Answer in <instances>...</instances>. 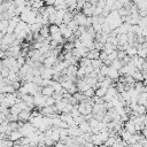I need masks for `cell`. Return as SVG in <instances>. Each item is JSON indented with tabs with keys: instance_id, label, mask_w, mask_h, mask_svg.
Wrapping results in <instances>:
<instances>
[{
	"instance_id": "1",
	"label": "cell",
	"mask_w": 147,
	"mask_h": 147,
	"mask_svg": "<svg viewBox=\"0 0 147 147\" xmlns=\"http://www.w3.org/2000/svg\"><path fill=\"white\" fill-rule=\"evenodd\" d=\"M78 110H79V113H80L82 115L86 116V115L92 114L93 106H92V105H90L88 102L83 101V102H79V103H78Z\"/></svg>"
},
{
	"instance_id": "2",
	"label": "cell",
	"mask_w": 147,
	"mask_h": 147,
	"mask_svg": "<svg viewBox=\"0 0 147 147\" xmlns=\"http://www.w3.org/2000/svg\"><path fill=\"white\" fill-rule=\"evenodd\" d=\"M45 101H46V96L42 95L41 93L33 95V102H34V106L37 108H39V109L44 108L45 107Z\"/></svg>"
},
{
	"instance_id": "3",
	"label": "cell",
	"mask_w": 147,
	"mask_h": 147,
	"mask_svg": "<svg viewBox=\"0 0 147 147\" xmlns=\"http://www.w3.org/2000/svg\"><path fill=\"white\" fill-rule=\"evenodd\" d=\"M86 18H87V16H86L83 11H76V13L74 14V20L78 23V25H84V26H85Z\"/></svg>"
},
{
	"instance_id": "4",
	"label": "cell",
	"mask_w": 147,
	"mask_h": 147,
	"mask_svg": "<svg viewBox=\"0 0 147 147\" xmlns=\"http://www.w3.org/2000/svg\"><path fill=\"white\" fill-rule=\"evenodd\" d=\"M57 61H59V59H57L56 55H49V56H46V57L44 59L42 63H44V65H45L46 68H52Z\"/></svg>"
},
{
	"instance_id": "5",
	"label": "cell",
	"mask_w": 147,
	"mask_h": 147,
	"mask_svg": "<svg viewBox=\"0 0 147 147\" xmlns=\"http://www.w3.org/2000/svg\"><path fill=\"white\" fill-rule=\"evenodd\" d=\"M60 26V30H61V34L63 36V38L64 39H69L70 37H72V34H74V32L67 26V24H64V23H62L61 25H59Z\"/></svg>"
},
{
	"instance_id": "6",
	"label": "cell",
	"mask_w": 147,
	"mask_h": 147,
	"mask_svg": "<svg viewBox=\"0 0 147 147\" xmlns=\"http://www.w3.org/2000/svg\"><path fill=\"white\" fill-rule=\"evenodd\" d=\"M76 86H77V90L78 92H85L87 88H90V85L86 83L85 79H77V83H76Z\"/></svg>"
},
{
	"instance_id": "7",
	"label": "cell",
	"mask_w": 147,
	"mask_h": 147,
	"mask_svg": "<svg viewBox=\"0 0 147 147\" xmlns=\"http://www.w3.org/2000/svg\"><path fill=\"white\" fill-rule=\"evenodd\" d=\"M31 110H29V109H25V110H22L20 114H18V121H21V122H28L29 119H30V117H31Z\"/></svg>"
},
{
	"instance_id": "8",
	"label": "cell",
	"mask_w": 147,
	"mask_h": 147,
	"mask_svg": "<svg viewBox=\"0 0 147 147\" xmlns=\"http://www.w3.org/2000/svg\"><path fill=\"white\" fill-rule=\"evenodd\" d=\"M132 113H134V114L138 115V116H142V115H145V114L147 113V110H146V107H145L144 105L137 103V106L132 109Z\"/></svg>"
},
{
	"instance_id": "9",
	"label": "cell",
	"mask_w": 147,
	"mask_h": 147,
	"mask_svg": "<svg viewBox=\"0 0 147 147\" xmlns=\"http://www.w3.org/2000/svg\"><path fill=\"white\" fill-rule=\"evenodd\" d=\"M110 79H113V80H117L118 78H119V71L117 70V69H115V68H113L111 65L109 67V70H108V75H107Z\"/></svg>"
},
{
	"instance_id": "10",
	"label": "cell",
	"mask_w": 147,
	"mask_h": 147,
	"mask_svg": "<svg viewBox=\"0 0 147 147\" xmlns=\"http://www.w3.org/2000/svg\"><path fill=\"white\" fill-rule=\"evenodd\" d=\"M124 129H125L126 131H129L130 133H132V134H134V133L137 132L136 126H134V123H133L131 119H129V121L124 122Z\"/></svg>"
},
{
	"instance_id": "11",
	"label": "cell",
	"mask_w": 147,
	"mask_h": 147,
	"mask_svg": "<svg viewBox=\"0 0 147 147\" xmlns=\"http://www.w3.org/2000/svg\"><path fill=\"white\" fill-rule=\"evenodd\" d=\"M29 26H30V30H31V32H32L33 34H38V33L40 32L41 28H42V24H41V23H38V22H34V23L30 24Z\"/></svg>"
},
{
	"instance_id": "12",
	"label": "cell",
	"mask_w": 147,
	"mask_h": 147,
	"mask_svg": "<svg viewBox=\"0 0 147 147\" xmlns=\"http://www.w3.org/2000/svg\"><path fill=\"white\" fill-rule=\"evenodd\" d=\"M54 88L52 85H47V86H44L42 90H41V94L45 95V96H52L54 94Z\"/></svg>"
},
{
	"instance_id": "13",
	"label": "cell",
	"mask_w": 147,
	"mask_h": 147,
	"mask_svg": "<svg viewBox=\"0 0 147 147\" xmlns=\"http://www.w3.org/2000/svg\"><path fill=\"white\" fill-rule=\"evenodd\" d=\"M22 133L20 132V130H15V131H11L10 134L8 136V139L11 140V141H16V140H20L22 138Z\"/></svg>"
},
{
	"instance_id": "14",
	"label": "cell",
	"mask_w": 147,
	"mask_h": 147,
	"mask_svg": "<svg viewBox=\"0 0 147 147\" xmlns=\"http://www.w3.org/2000/svg\"><path fill=\"white\" fill-rule=\"evenodd\" d=\"M57 34H61L60 26L56 25V24H51V26H49V36L54 37V36H57Z\"/></svg>"
},
{
	"instance_id": "15",
	"label": "cell",
	"mask_w": 147,
	"mask_h": 147,
	"mask_svg": "<svg viewBox=\"0 0 147 147\" xmlns=\"http://www.w3.org/2000/svg\"><path fill=\"white\" fill-rule=\"evenodd\" d=\"M125 53H126V55H129L130 57H133L134 55L138 54V48H137L134 45H130V46L125 49Z\"/></svg>"
},
{
	"instance_id": "16",
	"label": "cell",
	"mask_w": 147,
	"mask_h": 147,
	"mask_svg": "<svg viewBox=\"0 0 147 147\" xmlns=\"http://www.w3.org/2000/svg\"><path fill=\"white\" fill-rule=\"evenodd\" d=\"M86 57H88L90 60H95V59H99L100 57V51L98 49H92V51H88Z\"/></svg>"
},
{
	"instance_id": "17",
	"label": "cell",
	"mask_w": 147,
	"mask_h": 147,
	"mask_svg": "<svg viewBox=\"0 0 147 147\" xmlns=\"http://www.w3.org/2000/svg\"><path fill=\"white\" fill-rule=\"evenodd\" d=\"M78 127L80 129V131H82L83 133H85V132H91V130H92V127H91V125H90V123H88L87 121H85V122H83L82 124H79Z\"/></svg>"
},
{
	"instance_id": "18",
	"label": "cell",
	"mask_w": 147,
	"mask_h": 147,
	"mask_svg": "<svg viewBox=\"0 0 147 147\" xmlns=\"http://www.w3.org/2000/svg\"><path fill=\"white\" fill-rule=\"evenodd\" d=\"M16 90L14 88V86L11 84H6L1 90H0V93H14Z\"/></svg>"
},
{
	"instance_id": "19",
	"label": "cell",
	"mask_w": 147,
	"mask_h": 147,
	"mask_svg": "<svg viewBox=\"0 0 147 147\" xmlns=\"http://www.w3.org/2000/svg\"><path fill=\"white\" fill-rule=\"evenodd\" d=\"M65 3L68 6V10L74 13V10L77 9V0H65Z\"/></svg>"
},
{
	"instance_id": "20",
	"label": "cell",
	"mask_w": 147,
	"mask_h": 147,
	"mask_svg": "<svg viewBox=\"0 0 147 147\" xmlns=\"http://www.w3.org/2000/svg\"><path fill=\"white\" fill-rule=\"evenodd\" d=\"M131 76L133 77V79H134L136 82H142V80H144V76H142L141 70H138V69H137Z\"/></svg>"
},
{
	"instance_id": "21",
	"label": "cell",
	"mask_w": 147,
	"mask_h": 147,
	"mask_svg": "<svg viewBox=\"0 0 147 147\" xmlns=\"http://www.w3.org/2000/svg\"><path fill=\"white\" fill-rule=\"evenodd\" d=\"M78 64H79V67H82V68H86L87 65H91V60L88 59V57H80V60L78 61Z\"/></svg>"
},
{
	"instance_id": "22",
	"label": "cell",
	"mask_w": 147,
	"mask_h": 147,
	"mask_svg": "<svg viewBox=\"0 0 147 147\" xmlns=\"http://www.w3.org/2000/svg\"><path fill=\"white\" fill-rule=\"evenodd\" d=\"M133 87L136 88V91H137L138 93L145 92V90H146L145 84H144V83H141V82H136V83H134V85H133Z\"/></svg>"
},
{
	"instance_id": "23",
	"label": "cell",
	"mask_w": 147,
	"mask_h": 147,
	"mask_svg": "<svg viewBox=\"0 0 147 147\" xmlns=\"http://www.w3.org/2000/svg\"><path fill=\"white\" fill-rule=\"evenodd\" d=\"M106 94H107V88L106 87L100 86L95 90V96H98V98H103Z\"/></svg>"
},
{
	"instance_id": "24",
	"label": "cell",
	"mask_w": 147,
	"mask_h": 147,
	"mask_svg": "<svg viewBox=\"0 0 147 147\" xmlns=\"http://www.w3.org/2000/svg\"><path fill=\"white\" fill-rule=\"evenodd\" d=\"M117 39H118V46L127 44V34L126 33H122V34H117Z\"/></svg>"
},
{
	"instance_id": "25",
	"label": "cell",
	"mask_w": 147,
	"mask_h": 147,
	"mask_svg": "<svg viewBox=\"0 0 147 147\" xmlns=\"http://www.w3.org/2000/svg\"><path fill=\"white\" fill-rule=\"evenodd\" d=\"M39 34H40L41 37H44V38L47 39V38L49 37V26H47V25H42V28H41Z\"/></svg>"
},
{
	"instance_id": "26",
	"label": "cell",
	"mask_w": 147,
	"mask_h": 147,
	"mask_svg": "<svg viewBox=\"0 0 147 147\" xmlns=\"http://www.w3.org/2000/svg\"><path fill=\"white\" fill-rule=\"evenodd\" d=\"M91 65L94 68V69H100L102 65H103V62L100 60V59H95V60H91Z\"/></svg>"
},
{
	"instance_id": "27",
	"label": "cell",
	"mask_w": 147,
	"mask_h": 147,
	"mask_svg": "<svg viewBox=\"0 0 147 147\" xmlns=\"http://www.w3.org/2000/svg\"><path fill=\"white\" fill-rule=\"evenodd\" d=\"M67 26H68L72 32H75V31H77V30H78V26H79V25H78V23H77L75 20H71V21L67 24Z\"/></svg>"
},
{
	"instance_id": "28",
	"label": "cell",
	"mask_w": 147,
	"mask_h": 147,
	"mask_svg": "<svg viewBox=\"0 0 147 147\" xmlns=\"http://www.w3.org/2000/svg\"><path fill=\"white\" fill-rule=\"evenodd\" d=\"M146 102H147V92H141V93H139L138 103H140V105H145Z\"/></svg>"
},
{
	"instance_id": "29",
	"label": "cell",
	"mask_w": 147,
	"mask_h": 147,
	"mask_svg": "<svg viewBox=\"0 0 147 147\" xmlns=\"http://www.w3.org/2000/svg\"><path fill=\"white\" fill-rule=\"evenodd\" d=\"M9 111H10V114H14V115H18V114L22 111V109L20 108V106H18L17 103H15L14 106H11V107L9 108Z\"/></svg>"
},
{
	"instance_id": "30",
	"label": "cell",
	"mask_w": 147,
	"mask_h": 147,
	"mask_svg": "<svg viewBox=\"0 0 147 147\" xmlns=\"http://www.w3.org/2000/svg\"><path fill=\"white\" fill-rule=\"evenodd\" d=\"M123 65H124V63L122 62V60H118V59L114 60V61H113V63H111V67H113V68H115V69H117V70H119Z\"/></svg>"
},
{
	"instance_id": "31",
	"label": "cell",
	"mask_w": 147,
	"mask_h": 147,
	"mask_svg": "<svg viewBox=\"0 0 147 147\" xmlns=\"http://www.w3.org/2000/svg\"><path fill=\"white\" fill-rule=\"evenodd\" d=\"M86 77V71H85V68H82L79 67L78 70H77V78L78 79H84Z\"/></svg>"
},
{
	"instance_id": "32",
	"label": "cell",
	"mask_w": 147,
	"mask_h": 147,
	"mask_svg": "<svg viewBox=\"0 0 147 147\" xmlns=\"http://www.w3.org/2000/svg\"><path fill=\"white\" fill-rule=\"evenodd\" d=\"M123 7H124V5L122 3L121 0H115V2H114L113 6H111V10H119V9L123 8Z\"/></svg>"
},
{
	"instance_id": "33",
	"label": "cell",
	"mask_w": 147,
	"mask_h": 147,
	"mask_svg": "<svg viewBox=\"0 0 147 147\" xmlns=\"http://www.w3.org/2000/svg\"><path fill=\"white\" fill-rule=\"evenodd\" d=\"M84 93V95L86 96V98H93V96H95V90L93 88V87H90V88H87L85 92H83Z\"/></svg>"
},
{
	"instance_id": "34",
	"label": "cell",
	"mask_w": 147,
	"mask_h": 147,
	"mask_svg": "<svg viewBox=\"0 0 147 147\" xmlns=\"http://www.w3.org/2000/svg\"><path fill=\"white\" fill-rule=\"evenodd\" d=\"M74 121H75V124L76 125H79V124H82L83 122H85L86 121V118H85V116L84 115H79V116H77V117H74Z\"/></svg>"
},
{
	"instance_id": "35",
	"label": "cell",
	"mask_w": 147,
	"mask_h": 147,
	"mask_svg": "<svg viewBox=\"0 0 147 147\" xmlns=\"http://www.w3.org/2000/svg\"><path fill=\"white\" fill-rule=\"evenodd\" d=\"M55 99L53 96H46V101H45V107L47 106H54L55 105Z\"/></svg>"
},
{
	"instance_id": "36",
	"label": "cell",
	"mask_w": 147,
	"mask_h": 147,
	"mask_svg": "<svg viewBox=\"0 0 147 147\" xmlns=\"http://www.w3.org/2000/svg\"><path fill=\"white\" fill-rule=\"evenodd\" d=\"M118 13H119L121 17H125V16H127V15L130 14V10H129L127 8H125V7H123V8H121V9L118 10Z\"/></svg>"
},
{
	"instance_id": "37",
	"label": "cell",
	"mask_w": 147,
	"mask_h": 147,
	"mask_svg": "<svg viewBox=\"0 0 147 147\" xmlns=\"http://www.w3.org/2000/svg\"><path fill=\"white\" fill-rule=\"evenodd\" d=\"M108 70H109V67L106 65V64H103V65L100 68V74H101L102 76H107V75H108Z\"/></svg>"
},
{
	"instance_id": "38",
	"label": "cell",
	"mask_w": 147,
	"mask_h": 147,
	"mask_svg": "<svg viewBox=\"0 0 147 147\" xmlns=\"http://www.w3.org/2000/svg\"><path fill=\"white\" fill-rule=\"evenodd\" d=\"M7 119L9 122H18V115H14V114H9L7 116Z\"/></svg>"
},
{
	"instance_id": "39",
	"label": "cell",
	"mask_w": 147,
	"mask_h": 147,
	"mask_svg": "<svg viewBox=\"0 0 147 147\" xmlns=\"http://www.w3.org/2000/svg\"><path fill=\"white\" fill-rule=\"evenodd\" d=\"M99 122H100V121H98V119H96V118H94V117H92L91 119H88V123H90L91 127H96V126H98V124H99Z\"/></svg>"
},
{
	"instance_id": "40",
	"label": "cell",
	"mask_w": 147,
	"mask_h": 147,
	"mask_svg": "<svg viewBox=\"0 0 147 147\" xmlns=\"http://www.w3.org/2000/svg\"><path fill=\"white\" fill-rule=\"evenodd\" d=\"M44 142H45L46 146H54V145H55V141H54L52 138H46V137H45Z\"/></svg>"
},
{
	"instance_id": "41",
	"label": "cell",
	"mask_w": 147,
	"mask_h": 147,
	"mask_svg": "<svg viewBox=\"0 0 147 147\" xmlns=\"http://www.w3.org/2000/svg\"><path fill=\"white\" fill-rule=\"evenodd\" d=\"M108 59H109L111 62H113L114 60H116V59H117V49H116V51H114L113 53H110V54L108 55Z\"/></svg>"
},
{
	"instance_id": "42",
	"label": "cell",
	"mask_w": 147,
	"mask_h": 147,
	"mask_svg": "<svg viewBox=\"0 0 147 147\" xmlns=\"http://www.w3.org/2000/svg\"><path fill=\"white\" fill-rule=\"evenodd\" d=\"M55 147H68L63 141H61V140H59V141H56L55 142V145H54Z\"/></svg>"
},
{
	"instance_id": "43",
	"label": "cell",
	"mask_w": 147,
	"mask_h": 147,
	"mask_svg": "<svg viewBox=\"0 0 147 147\" xmlns=\"http://www.w3.org/2000/svg\"><path fill=\"white\" fill-rule=\"evenodd\" d=\"M141 133H142V136L147 139V124L144 126V129H142V131H141Z\"/></svg>"
},
{
	"instance_id": "44",
	"label": "cell",
	"mask_w": 147,
	"mask_h": 147,
	"mask_svg": "<svg viewBox=\"0 0 147 147\" xmlns=\"http://www.w3.org/2000/svg\"><path fill=\"white\" fill-rule=\"evenodd\" d=\"M44 3H46V6H49V5H54L55 0H42Z\"/></svg>"
},
{
	"instance_id": "45",
	"label": "cell",
	"mask_w": 147,
	"mask_h": 147,
	"mask_svg": "<svg viewBox=\"0 0 147 147\" xmlns=\"http://www.w3.org/2000/svg\"><path fill=\"white\" fill-rule=\"evenodd\" d=\"M111 147H124V146L122 145V142H115V144H114Z\"/></svg>"
},
{
	"instance_id": "46",
	"label": "cell",
	"mask_w": 147,
	"mask_h": 147,
	"mask_svg": "<svg viewBox=\"0 0 147 147\" xmlns=\"http://www.w3.org/2000/svg\"><path fill=\"white\" fill-rule=\"evenodd\" d=\"M130 146H131V147H142V146H141L139 142H136V144H133V145H130Z\"/></svg>"
},
{
	"instance_id": "47",
	"label": "cell",
	"mask_w": 147,
	"mask_h": 147,
	"mask_svg": "<svg viewBox=\"0 0 147 147\" xmlns=\"http://www.w3.org/2000/svg\"><path fill=\"white\" fill-rule=\"evenodd\" d=\"M25 147H38L37 145H28V146H25Z\"/></svg>"
},
{
	"instance_id": "48",
	"label": "cell",
	"mask_w": 147,
	"mask_h": 147,
	"mask_svg": "<svg viewBox=\"0 0 147 147\" xmlns=\"http://www.w3.org/2000/svg\"><path fill=\"white\" fill-rule=\"evenodd\" d=\"M144 106H145V107H146V110H147V102H146V103H145V105H144Z\"/></svg>"
}]
</instances>
